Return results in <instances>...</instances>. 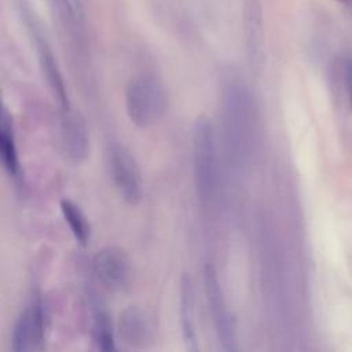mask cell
<instances>
[{
	"label": "cell",
	"mask_w": 352,
	"mask_h": 352,
	"mask_svg": "<svg viewBox=\"0 0 352 352\" xmlns=\"http://www.w3.org/2000/svg\"><path fill=\"white\" fill-rule=\"evenodd\" d=\"M256 106L249 87L230 78L223 87L221 125L227 154L234 165L248 164L256 136Z\"/></svg>",
	"instance_id": "obj_1"
},
{
	"label": "cell",
	"mask_w": 352,
	"mask_h": 352,
	"mask_svg": "<svg viewBox=\"0 0 352 352\" xmlns=\"http://www.w3.org/2000/svg\"><path fill=\"white\" fill-rule=\"evenodd\" d=\"M192 169L199 199L205 204L214 201L220 186V165L214 128L205 116L197 118L192 131Z\"/></svg>",
	"instance_id": "obj_2"
},
{
	"label": "cell",
	"mask_w": 352,
	"mask_h": 352,
	"mask_svg": "<svg viewBox=\"0 0 352 352\" xmlns=\"http://www.w3.org/2000/svg\"><path fill=\"white\" fill-rule=\"evenodd\" d=\"M129 120L142 128L158 122L168 109V94L162 81L148 73L131 78L125 89Z\"/></svg>",
	"instance_id": "obj_3"
},
{
	"label": "cell",
	"mask_w": 352,
	"mask_h": 352,
	"mask_svg": "<svg viewBox=\"0 0 352 352\" xmlns=\"http://www.w3.org/2000/svg\"><path fill=\"white\" fill-rule=\"evenodd\" d=\"M204 286L209 311L212 315L213 326L221 349L235 351L238 349L236 324L235 319L226 301L217 272L212 265H206L204 270Z\"/></svg>",
	"instance_id": "obj_4"
},
{
	"label": "cell",
	"mask_w": 352,
	"mask_h": 352,
	"mask_svg": "<svg viewBox=\"0 0 352 352\" xmlns=\"http://www.w3.org/2000/svg\"><path fill=\"white\" fill-rule=\"evenodd\" d=\"M47 330L48 311L43 298L36 296L25 305L15 320L11 336V349L16 352L40 349L45 341Z\"/></svg>",
	"instance_id": "obj_5"
},
{
	"label": "cell",
	"mask_w": 352,
	"mask_h": 352,
	"mask_svg": "<svg viewBox=\"0 0 352 352\" xmlns=\"http://www.w3.org/2000/svg\"><path fill=\"white\" fill-rule=\"evenodd\" d=\"M109 169L121 198L129 205H138L143 197V179L133 154L122 144H113L109 151Z\"/></svg>",
	"instance_id": "obj_6"
},
{
	"label": "cell",
	"mask_w": 352,
	"mask_h": 352,
	"mask_svg": "<svg viewBox=\"0 0 352 352\" xmlns=\"http://www.w3.org/2000/svg\"><path fill=\"white\" fill-rule=\"evenodd\" d=\"M94 272L107 289L124 292L129 287L133 276L132 261L125 250L118 246H106L94 257Z\"/></svg>",
	"instance_id": "obj_7"
},
{
	"label": "cell",
	"mask_w": 352,
	"mask_h": 352,
	"mask_svg": "<svg viewBox=\"0 0 352 352\" xmlns=\"http://www.w3.org/2000/svg\"><path fill=\"white\" fill-rule=\"evenodd\" d=\"M28 26H29L32 38L34 41V47H36V52H37V58H38V63H40L43 76L47 80V84L50 85L54 96L56 98L60 111L67 110V109H70V102H69L67 91H66L60 70L58 67L56 59H55L45 37L43 36L41 30L38 29V26L36 25L33 18H29Z\"/></svg>",
	"instance_id": "obj_8"
},
{
	"label": "cell",
	"mask_w": 352,
	"mask_h": 352,
	"mask_svg": "<svg viewBox=\"0 0 352 352\" xmlns=\"http://www.w3.org/2000/svg\"><path fill=\"white\" fill-rule=\"evenodd\" d=\"M60 132L66 154L74 162H81L89 153V133L84 118L72 110L60 111Z\"/></svg>",
	"instance_id": "obj_9"
},
{
	"label": "cell",
	"mask_w": 352,
	"mask_h": 352,
	"mask_svg": "<svg viewBox=\"0 0 352 352\" xmlns=\"http://www.w3.org/2000/svg\"><path fill=\"white\" fill-rule=\"evenodd\" d=\"M243 36L249 60L258 66L263 59V11L258 0H245L243 4Z\"/></svg>",
	"instance_id": "obj_10"
},
{
	"label": "cell",
	"mask_w": 352,
	"mask_h": 352,
	"mask_svg": "<svg viewBox=\"0 0 352 352\" xmlns=\"http://www.w3.org/2000/svg\"><path fill=\"white\" fill-rule=\"evenodd\" d=\"M118 330L124 342L133 348L144 346L151 338L150 320L139 307H128L120 315Z\"/></svg>",
	"instance_id": "obj_11"
},
{
	"label": "cell",
	"mask_w": 352,
	"mask_h": 352,
	"mask_svg": "<svg viewBox=\"0 0 352 352\" xmlns=\"http://www.w3.org/2000/svg\"><path fill=\"white\" fill-rule=\"evenodd\" d=\"M0 157L6 170L14 179V182L22 183L23 173L19 162L18 150H16L11 116L7 113L6 109L1 110V117H0Z\"/></svg>",
	"instance_id": "obj_12"
},
{
	"label": "cell",
	"mask_w": 352,
	"mask_h": 352,
	"mask_svg": "<svg viewBox=\"0 0 352 352\" xmlns=\"http://www.w3.org/2000/svg\"><path fill=\"white\" fill-rule=\"evenodd\" d=\"M180 324L186 346L190 351L198 349L194 287L190 276L184 275L180 283Z\"/></svg>",
	"instance_id": "obj_13"
},
{
	"label": "cell",
	"mask_w": 352,
	"mask_h": 352,
	"mask_svg": "<svg viewBox=\"0 0 352 352\" xmlns=\"http://www.w3.org/2000/svg\"><path fill=\"white\" fill-rule=\"evenodd\" d=\"M60 212L74 238L80 243H87L91 236V226L82 210L73 201L62 199Z\"/></svg>",
	"instance_id": "obj_14"
},
{
	"label": "cell",
	"mask_w": 352,
	"mask_h": 352,
	"mask_svg": "<svg viewBox=\"0 0 352 352\" xmlns=\"http://www.w3.org/2000/svg\"><path fill=\"white\" fill-rule=\"evenodd\" d=\"M92 342L99 351H113L116 349L114 331L111 320L106 311L96 307L92 312Z\"/></svg>",
	"instance_id": "obj_15"
},
{
	"label": "cell",
	"mask_w": 352,
	"mask_h": 352,
	"mask_svg": "<svg viewBox=\"0 0 352 352\" xmlns=\"http://www.w3.org/2000/svg\"><path fill=\"white\" fill-rule=\"evenodd\" d=\"M60 18L77 36L84 32V18L78 0H52Z\"/></svg>",
	"instance_id": "obj_16"
},
{
	"label": "cell",
	"mask_w": 352,
	"mask_h": 352,
	"mask_svg": "<svg viewBox=\"0 0 352 352\" xmlns=\"http://www.w3.org/2000/svg\"><path fill=\"white\" fill-rule=\"evenodd\" d=\"M345 84L348 88V99H349V109L352 111V59L345 62Z\"/></svg>",
	"instance_id": "obj_17"
},
{
	"label": "cell",
	"mask_w": 352,
	"mask_h": 352,
	"mask_svg": "<svg viewBox=\"0 0 352 352\" xmlns=\"http://www.w3.org/2000/svg\"><path fill=\"white\" fill-rule=\"evenodd\" d=\"M336 1H338V3H341V4H344V6L352 7V0H336Z\"/></svg>",
	"instance_id": "obj_18"
}]
</instances>
